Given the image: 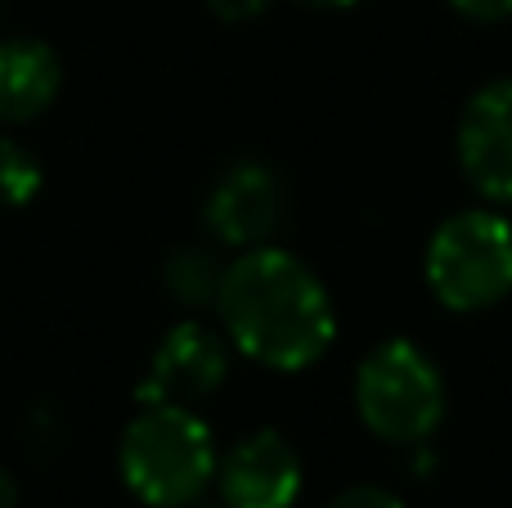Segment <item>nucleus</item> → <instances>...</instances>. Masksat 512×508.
Wrapping results in <instances>:
<instances>
[{
    "label": "nucleus",
    "mask_w": 512,
    "mask_h": 508,
    "mask_svg": "<svg viewBox=\"0 0 512 508\" xmlns=\"http://www.w3.org/2000/svg\"><path fill=\"white\" fill-rule=\"evenodd\" d=\"M225 338L248 360L279 374L310 369L337 333L333 297L319 275L283 248H243L221 275L216 293Z\"/></svg>",
    "instance_id": "obj_1"
},
{
    "label": "nucleus",
    "mask_w": 512,
    "mask_h": 508,
    "mask_svg": "<svg viewBox=\"0 0 512 508\" xmlns=\"http://www.w3.org/2000/svg\"><path fill=\"white\" fill-rule=\"evenodd\" d=\"M126 491L149 508H189L216 482L212 428L189 405H144L117 446Z\"/></svg>",
    "instance_id": "obj_2"
},
{
    "label": "nucleus",
    "mask_w": 512,
    "mask_h": 508,
    "mask_svg": "<svg viewBox=\"0 0 512 508\" xmlns=\"http://www.w3.org/2000/svg\"><path fill=\"white\" fill-rule=\"evenodd\" d=\"M355 410L387 446H423L445 414V378L418 342H378L355 369Z\"/></svg>",
    "instance_id": "obj_3"
},
{
    "label": "nucleus",
    "mask_w": 512,
    "mask_h": 508,
    "mask_svg": "<svg viewBox=\"0 0 512 508\" xmlns=\"http://www.w3.org/2000/svg\"><path fill=\"white\" fill-rule=\"evenodd\" d=\"M427 288L450 311H486L512 293V225L499 212H459L427 243Z\"/></svg>",
    "instance_id": "obj_4"
},
{
    "label": "nucleus",
    "mask_w": 512,
    "mask_h": 508,
    "mask_svg": "<svg viewBox=\"0 0 512 508\" xmlns=\"http://www.w3.org/2000/svg\"><path fill=\"white\" fill-rule=\"evenodd\" d=\"M292 212L288 180L265 158H234L207 194V225L230 248H261Z\"/></svg>",
    "instance_id": "obj_5"
},
{
    "label": "nucleus",
    "mask_w": 512,
    "mask_h": 508,
    "mask_svg": "<svg viewBox=\"0 0 512 508\" xmlns=\"http://www.w3.org/2000/svg\"><path fill=\"white\" fill-rule=\"evenodd\" d=\"M230 374V347L221 333L203 329V324H176L167 338L153 347L149 374L140 383V405H189L216 392Z\"/></svg>",
    "instance_id": "obj_6"
},
{
    "label": "nucleus",
    "mask_w": 512,
    "mask_h": 508,
    "mask_svg": "<svg viewBox=\"0 0 512 508\" xmlns=\"http://www.w3.org/2000/svg\"><path fill=\"white\" fill-rule=\"evenodd\" d=\"M459 167L481 198L512 203V77L486 81L459 117Z\"/></svg>",
    "instance_id": "obj_7"
},
{
    "label": "nucleus",
    "mask_w": 512,
    "mask_h": 508,
    "mask_svg": "<svg viewBox=\"0 0 512 508\" xmlns=\"http://www.w3.org/2000/svg\"><path fill=\"white\" fill-rule=\"evenodd\" d=\"M216 482L225 508H292L301 495V459L274 428H261L225 450Z\"/></svg>",
    "instance_id": "obj_8"
},
{
    "label": "nucleus",
    "mask_w": 512,
    "mask_h": 508,
    "mask_svg": "<svg viewBox=\"0 0 512 508\" xmlns=\"http://www.w3.org/2000/svg\"><path fill=\"white\" fill-rule=\"evenodd\" d=\"M63 86V63L45 41L9 36L0 41V117L5 122H32L54 104Z\"/></svg>",
    "instance_id": "obj_9"
},
{
    "label": "nucleus",
    "mask_w": 512,
    "mask_h": 508,
    "mask_svg": "<svg viewBox=\"0 0 512 508\" xmlns=\"http://www.w3.org/2000/svg\"><path fill=\"white\" fill-rule=\"evenodd\" d=\"M221 275H225V266L207 248H176L167 257V266H162V284H167V293L185 306L216 302V293H221Z\"/></svg>",
    "instance_id": "obj_10"
},
{
    "label": "nucleus",
    "mask_w": 512,
    "mask_h": 508,
    "mask_svg": "<svg viewBox=\"0 0 512 508\" xmlns=\"http://www.w3.org/2000/svg\"><path fill=\"white\" fill-rule=\"evenodd\" d=\"M41 194V162L18 140L0 135V207H23Z\"/></svg>",
    "instance_id": "obj_11"
},
{
    "label": "nucleus",
    "mask_w": 512,
    "mask_h": 508,
    "mask_svg": "<svg viewBox=\"0 0 512 508\" xmlns=\"http://www.w3.org/2000/svg\"><path fill=\"white\" fill-rule=\"evenodd\" d=\"M328 508H405V500L391 495L387 486H351V491H342Z\"/></svg>",
    "instance_id": "obj_12"
},
{
    "label": "nucleus",
    "mask_w": 512,
    "mask_h": 508,
    "mask_svg": "<svg viewBox=\"0 0 512 508\" xmlns=\"http://www.w3.org/2000/svg\"><path fill=\"white\" fill-rule=\"evenodd\" d=\"M450 5L472 23H504V18H512V0H450Z\"/></svg>",
    "instance_id": "obj_13"
},
{
    "label": "nucleus",
    "mask_w": 512,
    "mask_h": 508,
    "mask_svg": "<svg viewBox=\"0 0 512 508\" xmlns=\"http://www.w3.org/2000/svg\"><path fill=\"white\" fill-rule=\"evenodd\" d=\"M207 5H212V14H221L225 23H248V18L270 9V0H207Z\"/></svg>",
    "instance_id": "obj_14"
},
{
    "label": "nucleus",
    "mask_w": 512,
    "mask_h": 508,
    "mask_svg": "<svg viewBox=\"0 0 512 508\" xmlns=\"http://www.w3.org/2000/svg\"><path fill=\"white\" fill-rule=\"evenodd\" d=\"M0 508H18V482L0 468Z\"/></svg>",
    "instance_id": "obj_15"
},
{
    "label": "nucleus",
    "mask_w": 512,
    "mask_h": 508,
    "mask_svg": "<svg viewBox=\"0 0 512 508\" xmlns=\"http://www.w3.org/2000/svg\"><path fill=\"white\" fill-rule=\"evenodd\" d=\"M301 5H310V9H346V5H355V0H301Z\"/></svg>",
    "instance_id": "obj_16"
}]
</instances>
